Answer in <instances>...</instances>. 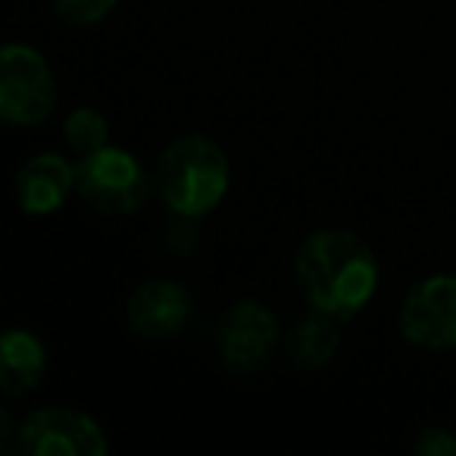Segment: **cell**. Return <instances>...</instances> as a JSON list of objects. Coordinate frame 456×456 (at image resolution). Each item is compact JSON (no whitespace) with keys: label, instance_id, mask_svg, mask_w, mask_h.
<instances>
[{"label":"cell","instance_id":"cell-1","mask_svg":"<svg viewBox=\"0 0 456 456\" xmlns=\"http://www.w3.org/2000/svg\"><path fill=\"white\" fill-rule=\"evenodd\" d=\"M297 285L313 310L350 319L372 300L379 288V263L369 244L344 228L313 232L294 260Z\"/></svg>","mask_w":456,"mask_h":456},{"label":"cell","instance_id":"cell-2","mask_svg":"<svg viewBox=\"0 0 456 456\" xmlns=\"http://www.w3.org/2000/svg\"><path fill=\"white\" fill-rule=\"evenodd\" d=\"M228 182H232V169H228L225 151L200 134L172 141L159 153L157 172H153L159 200L178 219H200L213 213L228 194Z\"/></svg>","mask_w":456,"mask_h":456},{"label":"cell","instance_id":"cell-3","mask_svg":"<svg viewBox=\"0 0 456 456\" xmlns=\"http://www.w3.org/2000/svg\"><path fill=\"white\" fill-rule=\"evenodd\" d=\"M76 194L94 213L132 216L144 207L151 182L132 153L107 144L76 163Z\"/></svg>","mask_w":456,"mask_h":456},{"label":"cell","instance_id":"cell-4","mask_svg":"<svg viewBox=\"0 0 456 456\" xmlns=\"http://www.w3.org/2000/svg\"><path fill=\"white\" fill-rule=\"evenodd\" d=\"M57 107V82L35 47L7 45L0 51V116L10 126H41Z\"/></svg>","mask_w":456,"mask_h":456},{"label":"cell","instance_id":"cell-5","mask_svg":"<svg viewBox=\"0 0 456 456\" xmlns=\"http://www.w3.org/2000/svg\"><path fill=\"white\" fill-rule=\"evenodd\" d=\"M16 450L22 456H103L110 444L91 416L66 406H47L20 425Z\"/></svg>","mask_w":456,"mask_h":456},{"label":"cell","instance_id":"cell-6","mask_svg":"<svg viewBox=\"0 0 456 456\" xmlns=\"http://www.w3.org/2000/svg\"><path fill=\"white\" fill-rule=\"evenodd\" d=\"M279 341V322L260 300H238L228 306L216 331L219 362L228 372L248 375L269 362Z\"/></svg>","mask_w":456,"mask_h":456},{"label":"cell","instance_id":"cell-7","mask_svg":"<svg viewBox=\"0 0 456 456\" xmlns=\"http://www.w3.org/2000/svg\"><path fill=\"white\" fill-rule=\"evenodd\" d=\"M400 331L425 350L456 347V275H431L406 294L400 306Z\"/></svg>","mask_w":456,"mask_h":456},{"label":"cell","instance_id":"cell-8","mask_svg":"<svg viewBox=\"0 0 456 456\" xmlns=\"http://www.w3.org/2000/svg\"><path fill=\"white\" fill-rule=\"evenodd\" d=\"M191 300L182 285L166 279L144 281L132 291L126 304V322L144 341H166L175 338L188 325Z\"/></svg>","mask_w":456,"mask_h":456},{"label":"cell","instance_id":"cell-9","mask_svg":"<svg viewBox=\"0 0 456 456\" xmlns=\"http://www.w3.org/2000/svg\"><path fill=\"white\" fill-rule=\"evenodd\" d=\"M76 191V166L60 153H38L16 172V200L28 216H51Z\"/></svg>","mask_w":456,"mask_h":456},{"label":"cell","instance_id":"cell-10","mask_svg":"<svg viewBox=\"0 0 456 456\" xmlns=\"http://www.w3.org/2000/svg\"><path fill=\"white\" fill-rule=\"evenodd\" d=\"M47 354L41 338L26 329H10L0 341V387L7 397H22L41 381Z\"/></svg>","mask_w":456,"mask_h":456},{"label":"cell","instance_id":"cell-11","mask_svg":"<svg viewBox=\"0 0 456 456\" xmlns=\"http://www.w3.org/2000/svg\"><path fill=\"white\" fill-rule=\"evenodd\" d=\"M341 319L329 316V313L313 310L300 322H294L291 335H288V356L294 366L300 369H322L331 362L338 344H341V331H338Z\"/></svg>","mask_w":456,"mask_h":456},{"label":"cell","instance_id":"cell-12","mask_svg":"<svg viewBox=\"0 0 456 456\" xmlns=\"http://www.w3.org/2000/svg\"><path fill=\"white\" fill-rule=\"evenodd\" d=\"M63 134H66V144H69L72 151L78 153V157H88V153L107 147L110 126H107V119L97 113V110L78 107V110H72V113L66 116Z\"/></svg>","mask_w":456,"mask_h":456},{"label":"cell","instance_id":"cell-13","mask_svg":"<svg viewBox=\"0 0 456 456\" xmlns=\"http://www.w3.org/2000/svg\"><path fill=\"white\" fill-rule=\"evenodd\" d=\"M119 0H53L57 16L66 26H94L107 20Z\"/></svg>","mask_w":456,"mask_h":456},{"label":"cell","instance_id":"cell-14","mask_svg":"<svg viewBox=\"0 0 456 456\" xmlns=\"http://www.w3.org/2000/svg\"><path fill=\"white\" fill-rule=\"evenodd\" d=\"M419 456H456V435L447 428H425L416 437Z\"/></svg>","mask_w":456,"mask_h":456}]
</instances>
